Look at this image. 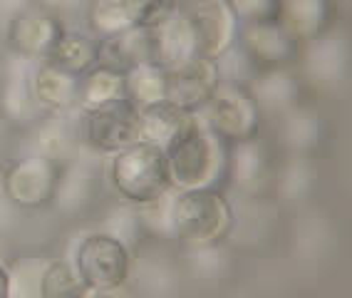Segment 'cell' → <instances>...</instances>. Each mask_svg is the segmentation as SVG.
<instances>
[{"label":"cell","mask_w":352,"mask_h":298,"mask_svg":"<svg viewBox=\"0 0 352 298\" xmlns=\"http://www.w3.org/2000/svg\"><path fill=\"white\" fill-rule=\"evenodd\" d=\"M245 47L258 63L283 65L296 55L298 40L285 30L278 20L268 23H248L245 25Z\"/></svg>","instance_id":"obj_11"},{"label":"cell","mask_w":352,"mask_h":298,"mask_svg":"<svg viewBox=\"0 0 352 298\" xmlns=\"http://www.w3.org/2000/svg\"><path fill=\"white\" fill-rule=\"evenodd\" d=\"M77 271L89 288H117L129 273V256L114 236H87L77 251Z\"/></svg>","instance_id":"obj_9"},{"label":"cell","mask_w":352,"mask_h":298,"mask_svg":"<svg viewBox=\"0 0 352 298\" xmlns=\"http://www.w3.org/2000/svg\"><path fill=\"white\" fill-rule=\"evenodd\" d=\"M174 23L191 57L219 60L239 35V15L231 0H179Z\"/></svg>","instance_id":"obj_2"},{"label":"cell","mask_w":352,"mask_h":298,"mask_svg":"<svg viewBox=\"0 0 352 298\" xmlns=\"http://www.w3.org/2000/svg\"><path fill=\"white\" fill-rule=\"evenodd\" d=\"M45 60L50 67L69 72V75H80L97 60V45L89 43L85 35L60 32L45 52Z\"/></svg>","instance_id":"obj_13"},{"label":"cell","mask_w":352,"mask_h":298,"mask_svg":"<svg viewBox=\"0 0 352 298\" xmlns=\"http://www.w3.org/2000/svg\"><path fill=\"white\" fill-rule=\"evenodd\" d=\"M10 296V279H8V273L0 268V298H8Z\"/></svg>","instance_id":"obj_22"},{"label":"cell","mask_w":352,"mask_h":298,"mask_svg":"<svg viewBox=\"0 0 352 298\" xmlns=\"http://www.w3.org/2000/svg\"><path fill=\"white\" fill-rule=\"evenodd\" d=\"M186 109L176 107L171 102H154L146 107H139V125H142V142L166 149L171 142L179 137L186 120H189Z\"/></svg>","instance_id":"obj_12"},{"label":"cell","mask_w":352,"mask_h":298,"mask_svg":"<svg viewBox=\"0 0 352 298\" xmlns=\"http://www.w3.org/2000/svg\"><path fill=\"white\" fill-rule=\"evenodd\" d=\"M87 140L100 152H122L142 142L139 107L126 97L95 107L87 112Z\"/></svg>","instance_id":"obj_7"},{"label":"cell","mask_w":352,"mask_h":298,"mask_svg":"<svg viewBox=\"0 0 352 298\" xmlns=\"http://www.w3.org/2000/svg\"><path fill=\"white\" fill-rule=\"evenodd\" d=\"M206 122L223 142H248L258 132V107L241 85L219 83L206 105Z\"/></svg>","instance_id":"obj_5"},{"label":"cell","mask_w":352,"mask_h":298,"mask_svg":"<svg viewBox=\"0 0 352 298\" xmlns=\"http://www.w3.org/2000/svg\"><path fill=\"white\" fill-rule=\"evenodd\" d=\"M8 191L18 204H40L50 197L52 171L45 162L28 159L18 164L8 177Z\"/></svg>","instance_id":"obj_14"},{"label":"cell","mask_w":352,"mask_h":298,"mask_svg":"<svg viewBox=\"0 0 352 298\" xmlns=\"http://www.w3.org/2000/svg\"><path fill=\"white\" fill-rule=\"evenodd\" d=\"M278 3L280 0H231L233 10H236L239 20H245V25L278 20Z\"/></svg>","instance_id":"obj_20"},{"label":"cell","mask_w":352,"mask_h":298,"mask_svg":"<svg viewBox=\"0 0 352 298\" xmlns=\"http://www.w3.org/2000/svg\"><path fill=\"white\" fill-rule=\"evenodd\" d=\"M117 97H124V75H117L104 67L92 72L82 85V105L87 107V112L117 100Z\"/></svg>","instance_id":"obj_18"},{"label":"cell","mask_w":352,"mask_h":298,"mask_svg":"<svg viewBox=\"0 0 352 298\" xmlns=\"http://www.w3.org/2000/svg\"><path fill=\"white\" fill-rule=\"evenodd\" d=\"M219 65L208 57H186L166 67V102L186 112L206 107L219 87Z\"/></svg>","instance_id":"obj_8"},{"label":"cell","mask_w":352,"mask_h":298,"mask_svg":"<svg viewBox=\"0 0 352 298\" xmlns=\"http://www.w3.org/2000/svg\"><path fill=\"white\" fill-rule=\"evenodd\" d=\"M231 222V206L214 189H189L171 202V228L196 246L223 239Z\"/></svg>","instance_id":"obj_4"},{"label":"cell","mask_w":352,"mask_h":298,"mask_svg":"<svg viewBox=\"0 0 352 298\" xmlns=\"http://www.w3.org/2000/svg\"><path fill=\"white\" fill-rule=\"evenodd\" d=\"M114 189L137 204H151L162 199L171 187L166 154L149 142H137L117 152L112 162Z\"/></svg>","instance_id":"obj_3"},{"label":"cell","mask_w":352,"mask_h":298,"mask_svg":"<svg viewBox=\"0 0 352 298\" xmlns=\"http://www.w3.org/2000/svg\"><path fill=\"white\" fill-rule=\"evenodd\" d=\"M171 184L179 189H211L226 167L223 140L211 129L206 117L191 112L184 129L166 149Z\"/></svg>","instance_id":"obj_1"},{"label":"cell","mask_w":352,"mask_h":298,"mask_svg":"<svg viewBox=\"0 0 352 298\" xmlns=\"http://www.w3.org/2000/svg\"><path fill=\"white\" fill-rule=\"evenodd\" d=\"M35 92H38L40 100L52 105V107H67L69 102L75 100L77 92L75 75L45 65L43 70H40L38 80H35Z\"/></svg>","instance_id":"obj_17"},{"label":"cell","mask_w":352,"mask_h":298,"mask_svg":"<svg viewBox=\"0 0 352 298\" xmlns=\"http://www.w3.org/2000/svg\"><path fill=\"white\" fill-rule=\"evenodd\" d=\"M57 35H60V30L50 18L30 15V18H20L15 23L13 45H18L23 52H43L45 55Z\"/></svg>","instance_id":"obj_16"},{"label":"cell","mask_w":352,"mask_h":298,"mask_svg":"<svg viewBox=\"0 0 352 298\" xmlns=\"http://www.w3.org/2000/svg\"><path fill=\"white\" fill-rule=\"evenodd\" d=\"M124 97L137 107L166 100V70L162 65L139 63L124 75Z\"/></svg>","instance_id":"obj_15"},{"label":"cell","mask_w":352,"mask_h":298,"mask_svg":"<svg viewBox=\"0 0 352 298\" xmlns=\"http://www.w3.org/2000/svg\"><path fill=\"white\" fill-rule=\"evenodd\" d=\"M89 286L80 276V271L69 266V264H52L43 273V284L40 293L43 298H82Z\"/></svg>","instance_id":"obj_19"},{"label":"cell","mask_w":352,"mask_h":298,"mask_svg":"<svg viewBox=\"0 0 352 298\" xmlns=\"http://www.w3.org/2000/svg\"><path fill=\"white\" fill-rule=\"evenodd\" d=\"M179 0H95L92 28L100 35L134 30V28H159L176 13Z\"/></svg>","instance_id":"obj_6"},{"label":"cell","mask_w":352,"mask_h":298,"mask_svg":"<svg viewBox=\"0 0 352 298\" xmlns=\"http://www.w3.org/2000/svg\"><path fill=\"white\" fill-rule=\"evenodd\" d=\"M82 298H129V296L122 291V286H117V288H87Z\"/></svg>","instance_id":"obj_21"},{"label":"cell","mask_w":352,"mask_h":298,"mask_svg":"<svg viewBox=\"0 0 352 298\" xmlns=\"http://www.w3.org/2000/svg\"><path fill=\"white\" fill-rule=\"evenodd\" d=\"M333 18V0H280L278 23L300 43L320 35Z\"/></svg>","instance_id":"obj_10"}]
</instances>
